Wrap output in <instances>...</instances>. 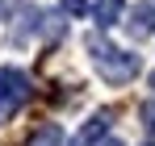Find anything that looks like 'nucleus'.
Masks as SVG:
<instances>
[{
    "label": "nucleus",
    "mask_w": 155,
    "mask_h": 146,
    "mask_svg": "<svg viewBox=\"0 0 155 146\" xmlns=\"http://www.w3.org/2000/svg\"><path fill=\"white\" fill-rule=\"evenodd\" d=\"M88 54H92L97 71H101L105 79H109V84H130V79L138 75V54L109 46L101 33H92V38H88Z\"/></svg>",
    "instance_id": "1"
},
{
    "label": "nucleus",
    "mask_w": 155,
    "mask_h": 146,
    "mask_svg": "<svg viewBox=\"0 0 155 146\" xmlns=\"http://www.w3.org/2000/svg\"><path fill=\"white\" fill-rule=\"evenodd\" d=\"M29 100V75L21 67H0V121H8Z\"/></svg>",
    "instance_id": "2"
},
{
    "label": "nucleus",
    "mask_w": 155,
    "mask_h": 146,
    "mask_svg": "<svg viewBox=\"0 0 155 146\" xmlns=\"http://www.w3.org/2000/svg\"><path fill=\"white\" fill-rule=\"evenodd\" d=\"M109 121H113V113H109V109H101L92 121H84V129L71 138V146H97L105 134H109Z\"/></svg>",
    "instance_id": "3"
},
{
    "label": "nucleus",
    "mask_w": 155,
    "mask_h": 146,
    "mask_svg": "<svg viewBox=\"0 0 155 146\" xmlns=\"http://www.w3.org/2000/svg\"><path fill=\"white\" fill-rule=\"evenodd\" d=\"M130 38H151L155 33V0H147V4H134V13H130Z\"/></svg>",
    "instance_id": "4"
},
{
    "label": "nucleus",
    "mask_w": 155,
    "mask_h": 146,
    "mask_svg": "<svg viewBox=\"0 0 155 146\" xmlns=\"http://www.w3.org/2000/svg\"><path fill=\"white\" fill-rule=\"evenodd\" d=\"M122 8H126V0H97V4H92V17H97L101 29H109V25L122 21Z\"/></svg>",
    "instance_id": "5"
},
{
    "label": "nucleus",
    "mask_w": 155,
    "mask_h": 146,
    "mask_svg": "<svg viewBox=\"0 0 155 146\" xmlns=\"http://www.w3.org/2000/svg\"><path fill=\"white\" fill-rule=\"evenodd\" d=\"M29 146H63V129H59V125H42V129L29 138Z\"/></svg>",
    "instance_id": "6"
},
{
    "label": "nucleus",
    "mask_w": 155,
    "mask_h": 146,
    "mask_svg": "<svg viewBox=\"0 0 155 146\" xmlns=\"http://www.w3.org/2000/svg\"><path fill=\"white\" fill-rule=\"evenodd\" d=\"M59 8H63V13H71V17H84V13H88V4H84V0H59Z\"/></svg>",
    "instance_id": "7"
},
{
    "label": "nucleus",
    "mask_w": 155,
    "mask_h": 146,
    "mask_svg": "<svg viewBox=\"0 0 155 146\" xmlns=\"http://www.w3.org/2000/svg\"><path fill=\"white\" fill-rule=\"evenodd\" d=\"M143 125L155 134V100H147V104H143Z\"/></svg>",
    "instance_id": "8"
},
{
    "label": "nucleus",
    "mask_w": 155,
    "mask_h": 146,
    "mask_svg": "<svg viewBox=\"0 0 155 146\" xmlns=\"http://www.w3.org/2000/svg\"><path fill=\"white\" fill-rule=\"evenodd\" d=\"M97 146H122V142H117V138H101Z\"/></svg>",
    "instance_id": "9"
},
{
    "label": "nucleus",
    "mask_w": 155,
    "mask_h": 146,
    "mask_svg": "<svg viewBox=\"0 0 155 146\" xmlns=\"http://www.w3.org/2000/svg\"><path fill=\"white\" fill-rule=\"evenodd\" d=\"M151 88H155V75H151Z\"/></svg>",
    "instance_id": "10"
},
{
    "label": "nucleus",
    "mask_w": 155,
    "mask_h": 146,
    "mask_svg": "<svg viewBox=\"0 0 155 146\" xmlns=\"http://www.w3.org/2000/svg\"><path fill=\"white\" fill-rule=\"evenodd\" d=\"M147 146H155V142H147Z\"/></svg>",
    "instance_id": "11"
}]
</instances>
